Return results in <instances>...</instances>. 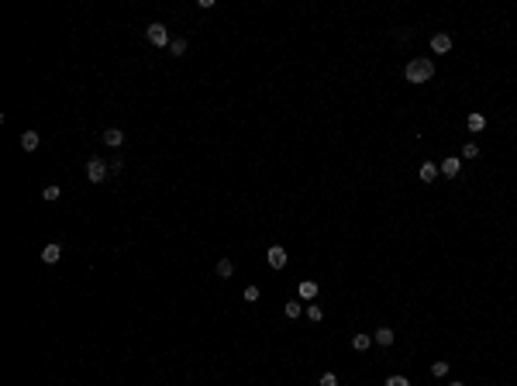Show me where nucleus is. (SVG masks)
<instances>
[{"label":"nucleus","instance_id":"obj_1","mask_svg":"<svg viewBox=\"0 0 517 386\" xmlns=\"http://www.w3.org/2000/svg\"><path fill=\"white\" fill-rule=\"evenodd\" d=\"M435 76V62L431 59H414V62H407V69H404V80L407 83H428Z\"/></svg>","mask_w":517,"mask_h":386},{"label":"nucleus","instance_id":"obj_2","mask_svg":"<svg viewBox=\"0 0 517 386\" xmlns=\"http://www.w3.org/2000/svg\"><path fill=\"white\" fill-rule=\"evenodd\" d=\"M145 38H148V42H152L155 49H165V45L172 42V38H169V31H165V25H159V21L145 28Z\"/></svg>","mask_w":517,"mask_h":386},{"label":"nucleus","instance_id":"obj_3","mask_svg":"<svg viewBox=\"0 0 517 386\" xmlns=\"http://www.w3.org/2000/svg\"><path fill=\"white\" fill-rule=\"evenodd\" d=\"M86 176H90V183H104V179L110 176V162H104V159H90V162H86Z\"/></svg>","mask_w":517,"mask_h":386},{"label":"nucleus","instance_id":"obj_4","mask_svg":"<svg viewBox=\"0 0 517 386\" xmlns=\"http://www.w3.org/2000/svg\"><path fill=\"white\" fill-rule=\"evenodd\" d=\"M266 259H269V269H283V266H286V248L272 245V248L266 252Z\"/></svg>","mask_w":517,"mask_h":386},{"label":"nucleus","instance_id":"obj_5","mask_svg":"<svg viewBox=\"0 0 517 386\" xmlns=\"http://www.w3.org/2000/svg\"><path fill=\"white\" fill-rule=\"evenodd\" d=\"M59 255H62V245H55V242H49V245L42 248V262H45V266L59 262Z\"/></svg>","mask_w":517,"mask_h":386},{"label":"nucleus","instance_id":"obj_6","mask_svg":"<svg viewBox=\"0 0 517 386\" xmlns=\"http://www.w3.org/2000/svg\"><path fill=\"white\" fill-rule=\"evenodd\" d=\"M448 49H452V38H448V35H431V52L445 55Z\"/></svg>","mask_w":517,"mask_h":386},{"label":"nucleus","instance_id":"obj_7","mask_svg":"<svg viewBox=\"0 0 517 386\" xmlns=\"http://www.w3.org/2000/svg\"><path fill=\"white\" fill-rule=\"evenodd\" d=\"M438 169H441L445 176H459V172H462V159H455V155H448V159H445V162H441Z\"/></svg>","mask_w":517,"mask_h":386},{"label":"nucleus","instance_id":"obj_8","mask_svg":"<svg viewBox=\"0 0 517 386\" xmlns=\"http://www.w3.org/2000/svg\"><path fill=\"white\" fill-rule=\"evenodd\" d=\"M121 141H124V135H121L117 128H107V131H104V145H110V148H121Z\"/></svg>","mask_w":517,"mask_h":386},{"label":"nucleus","instance_id":"obj_9","mask_svg":"<svg viewBox=\"0 0 517 386\" xmlns=\"http://www.w3.org/2000/svg\"><path fill=\"white\" fill-rule=\"evenodd\" d=\"M21 148H25V152H35V148H38V131H25V135H21Z\"/></svg>","mask_w":517,"mask_h":386},{"label":"nucleus","instance_id":"obj_10","mask_svg":"<svg viewBox=\"0 0 517 386\" xmlns=\"http://www.w3.org/2000/svg\"><path fill=\"white\" fill-rule=\"evenodd\" d=\"M300 297H303V300H314V297H317V283H314V279H303V283H300Z\"/></svg>","mask_w":517,"mask_h":386},{"label":"nucleus","instance_id":"obj_11","mask_svg":"<svg viewBox=\"0 0 517 386\" xmlns=\"http://www.w3.org/2000/svg\"><path fill=\"white\" fill-rule=\"evenodd\" d=\"M435 176H438V165H435V162H421V179H424V183H431Z\"/></svg>","mask_w":517,"mask_h":386},{"label":"nucleus","instance_id":"obj_12","mask_svg":"<svg viewBox=\"0 0 517 386\" xmlns=\"http://www.w3.org/2000/svg\"><path fill=\"white\" fill-rule=\"evenodd\" d=\"M369 345H373V334H355V338H352V348H355V352H366Z\"/></svg>","mask_w":517,"mask_h":386},{"label":"nucleus","instance_id":"obj_13","mask_svg":"<svg viewBox=\"0 0 517 386\" xmlns=\"http://www.w3.org/2000/svg\"><path fill=\"white\" fill-rule=\"evenodd\" d=\"M465 124H469V131H483V128H486V117H483V114H469Z\"/></svg>","mask_w":517,"mask_h":386},{"label":"nucleus","instance_id":"obj_14","mask_svg":"<svg viewBox=\"0 0 517 386\" xmlns=\"http://www.w3.org/2000/svg\"><path fill=\"white\" fill-rule=\"evenodd\" d=\"M231 273H235V262H231V259H221V262H218V276H221V279H228Z\"/></svg>","mask_w":517,"mask_h":386},{"label":"nucleus","instance_id":"obj_15","mask_svg":"<svg viewBox=\"0 0 517 386\" xmlns=\"http://www.w3.org/2000/svg\"><path fill=\"white\" fill-rule=\"evenodd\" d=\"M373 338H376L380 345H393V331H390V328H380V331H376Z\"/></svg>","mask_w":517,"mask_h":386},{"label":"nucleus","instance_id":"obj_16","mask_svg":"<svg viewBox=\"0 0 517 386\" xmlns=\"http://www.w3.org/2000/svg\"><path fill=\"white\" fill-rule=\"evenodd\" d=\"M42 197L52 204V200H59V197H62V190H59V186H45V190H42Z\"/></svg>","mask_w":517,"mask_h":386},{"label":"nucleus","instance_id":"obj_17","mask_svg":"<svg viewBox=\"0 0 517 386\" xmlns=\"http://www.w3.org/2000/svg\"><path fill=\"white\" fill-rule=\"evenodd\" d=\"M169 52H172V55H183V52H187V42H183V38H172V42H169Z\"/></svg>","mask_w":517,"mask_h":386},{"label":"nucleus","instance_id":"obj_18","mask_svg":"<svg viewBox=\"0 0 517 386\" xmlns=\"http://www.w3.org/2000/svg\"><path fill=\"white\" fill-rule=\"evenodd\" d=\"M462 155H465V159H476V155H479V145H476V141H465V145H462Z\"/></svg>","mask_w":517,"mask_h":386},{"label":"nucleus","instance_id":"obj_19","mask_svg":"<svg viewBox=\"0 0 517 386\" xmlns=\"http://www.w3.org/2000/svg\"><path fill=\"white\" fill-rule=\"evenodd\" d=\"M283 314H286V317H300V303H297V300H290V303L283 307Z\"/></svg>","mask_w":517,"mask_h":386},{"label":"nucleus","instance_id":"obj_20","mask_svg":"<svg viewBox=\"0 0 517 386\" xmlns=\"http://www.w3.org/2000/svg\"><path fill=\"white\" fill-rule=\"evenodd\" d=\"M431 372H435V376H448V362H445V358H438V362L431 365Z\"/></svg>","mask_w":517,"mask_h":386},{"label":"nucleus","instance_id":"obj_21","mask_svg":"<svg viewBox=\"0 0 517 386\" xmlns=\"http://www.w3.org/2000/svg\"><path fill=\"white\" fill-rule=\"evenodd\" d=\"M307 317H310V321H321V317H324V310H321L317 303H310V307H307Z\"/></svg>","mask_w":517,"mask_h":386},{"label":"nucleus","instance_id":"obj_22","mask_svg":"<svg viewBox=\"0 0 517 386\" xmlns=\"http://www.w3.org/2000/svg\"><path fill=\"white\" fill-rule=\"evenodd\" d=\"M386 386H410V379H407V376H390Z\"/></svg>","mask_w":517,"mask_h":386},{"label":"nucleus","instance_id":"obj_23","mask_svg":"<svg viewBox=\"0 0 517 386\" xmlns=\"http://www.w3.org/2000/svg\"><path fill=\"white\" fill-rule=\"evenodd\" d=\"M321 386H338V376H334V372H324V376H321Z\"/></svg>","mask_w":517,"mask_h":386},{"label":"nucleus","instance_id":"obj_24","mask_svg":"<svg viewBox=\"0 0 517 386\" xmlns=\"http://www.w3.org/2000/svg\"><path fill=\"white\" fill-rule=\"evenodd\" d=\"M245 300L255 303V300H259V286H248V290H245Z\"/></svg>","mask_w":517,"mask_h":386},{"label":"nucleus","instance_id":"obj_25","mask_svg":"<svg viewBox=\"0 0 517 386\" xmlns=\"http://www.w3.org/2000/svg\"><path fill=\"white\" fill-rule=\"evenodd\" d=\"M452 386H462V383H452Z\"/></svg>","mask_w":517,"mask_h":386}]
</instances>
